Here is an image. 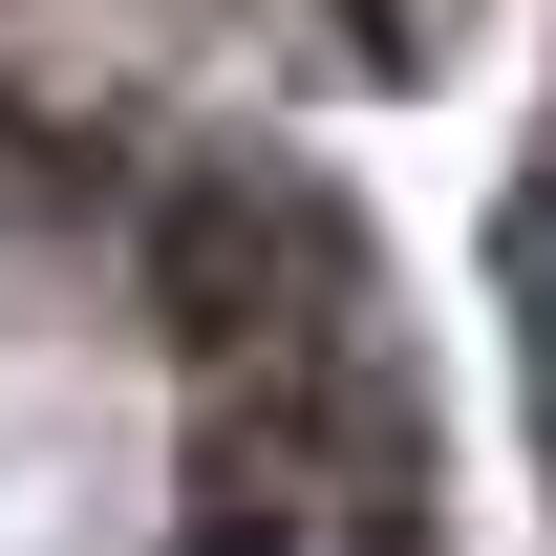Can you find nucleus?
<instances>
[{
	"instance_id": "nucleus-1",
	"label": "nucleus",
	"mask_w": 556,
	"mask_h": 556,
	"mask_svg": "<svg viewBox=\"0 0 556 556\" xmlns=\"http://www.w3.org/2000/svg\"><path fill=\"white\" fill-rule=\"evenodd\" d=\"M450 22L471 0H364V65H450Z\"/></svg>"
}]
</instances>
